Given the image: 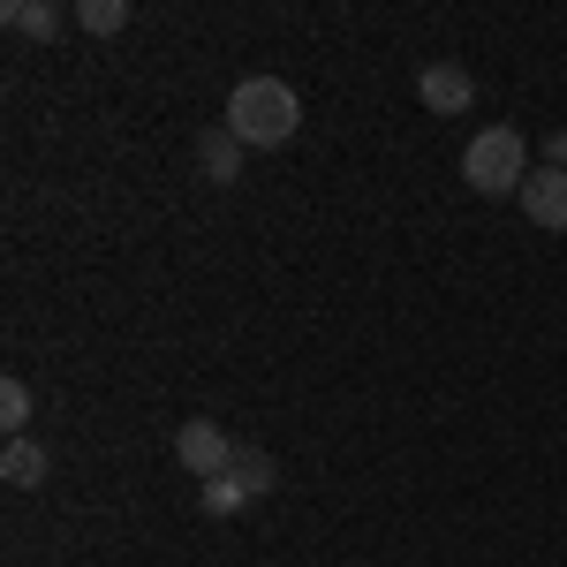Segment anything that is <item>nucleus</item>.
Listing matches in <instances>:
<instances>
[{"label": "nucleus", "instance_id": "obj_7", "mask_svg": "<svg viewBox=\"0 0 567 567\" xmlns=\"http://www.w3.org/2000/svg\"><path fill=\"white\" fill-rule=\"evenodd\" d=\"M197 159H205V182H235L243 175V136L235 130H205L197 136Z\"/></svg>", "mask_w": 567, "mask_h": 567}, {"label": "nucleus", "instance_id": "obj_8", "mask_svg": "<svg viewBox=\"0 0 567 567\" xmlns=\"http://www.w3.org/2000/svg\"><path fill=\"white\" fill-rule=\"evenodd\" d=\"M8 31H23V39H53V31H61V8H53V0H8Z\"/></svg>", "mask_w": 567, "mask_h": 567}, {"label": "nucleus", "instance_id": "obj_6", "mask_svg": "<svg viewBox=\"0 0 567 567\" xmlns=\"http://www.w3.org/2000/svg\"><path fill=\"white\" fill-rule=\"evenodd\" d=\"M219 477L235 484V492H243V499H265V492H272V484H280V470H272V454H258V446H235V462H227V470H219Z\"/></svg>", "mask_w": 567, "mask_h": 567}, {"label": "nucleus", "instance_id": "obj_1", "mask_svg": "<svg viewBox=\"0 0 567 567\" xmlns=\"http://www.w3.org/2000/svg\"><path fill=\"white\" fill-rule=\"evenodd\" d=\"M227 130L243 136V152L250 144L272 152V144H288V136L303 130V99H296L288 76H243V84L227 91Z\"/></svg>", "mask_w": 567, "mask_h": 567}, {"label": "nucleus", "instance_id": "obj_2", "mask_svg": "<svg viewBox=\"0 0 567 567\" xmlns=\"http://www.w3.org/2000/svg\"><path fill=\"white\" fill-rule=\"evenodd\" d=\"M462 182H470L477 197H523V182H529L523 130H507V122L477 130V136H470V152H462Z\"/></svg>", "mask_w": 567, "mask_h": 567}, {"label": "nucleus", "instance_id": "obj_4", "mask_svg": "<svg viewBox=\"0 0 567 567\" xmlns=\"http://www.w3.org/2000/svg\"><path fill=\"white\" fill-rule=\"evenodd\" d=\"M416 99H424L432 114H470V99H477V76H470V69H454V61H432V69L416 76Z\"/></svg>", "mask_w": 567, "mask_h": 567}, {"label": "nucleus", "instance_id": "obj_5", "mask_svg": "<svg viewBox=\"0 0 567 567\" xmlns=\"http://www.w3.org/2000/svg\"><path fill=\"white\" fill-rule=\"evenodd\" d=\"M523 213L537 219V227L567 235V167H537V175L523 182Z\"/></svg>", "mask_w": 567, "mask_h": 567}, {"label": "nucleus", "instance_id": "obj_9", "mask_svg": "<svg viewBox=\"0 0 567 567\" xmlns=\"http://www.w3.org/2000/svg\"><path fill=\"white\" fill-rule=\"evenodd\" d=\"M0 477H8V484H39V477H45V446H31V439H8Z\"/></svg>", "mask_w": 567, "mask_h": 567}, {"label": "nucleus", "instance_id": "obj_3", "mask_svg": "<svg viewBox=\"0 0 567 567\" xmlns=\"http://www.w3.org/2000/svg\"><path fill=\"white\" fill-rule=\"evenodd\" d=\"M175 462L189 470V477H205L213 484L227 462H235V439H227V424H213V416H189L175 432Z\"/></svg>", "mask_w": 567, "mask_h": 567}, {"label": "nucleus", "instance_id": "obj_11", "mask_svg": "<svg viewBox=\"0 0 567 567\" xmlns=\"http://www.w3.org/2000/svg\"><path fill=\"white\" fill-rule=\"evenodd\" d=\"M122 23H130V8H122V0H84V31L106 39V31H122Z\"/></svg>", "mask_w": 567, "mask_h": 567}, {"label": "nucleus", "instance_id": "obj_10", "mask_svg": "<svg viewBox=\"0 0 567 567\" xmlns=\"http://www.w3.org/2000/svg\"><path fill=\"white\" fill-rule=\"evenodd\" d=\"M0 424H8V439H23V424H31V386L23 379L0 386Z\"/></svg>", "mask_w": 567, "mask_h": 567}]
</instances>
